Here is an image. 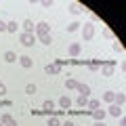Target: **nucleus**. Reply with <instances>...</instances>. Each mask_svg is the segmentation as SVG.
I'll list each match as a JSON object with an SVG mask.
<instances>
[{
	"label": "nucleus",
	"mask_w": 126,
	"mask_h": 126,
	"mask_svg": "<svg viewBox=\"0 0 126 126\" xmlns=\"http://www.w3.org/2000/svg\"><path fill=\"white\" fill-rule=\"evenodd\" d=\"M34 34H36L38 38L46 36V34H50V25H48L46 21H40V23H36V30H34Z\"/></svg>",
	"instance_id": "f257e3e1"
},
{
	"label": "nucleus",
	"mask_w": 126,
	"mask_h": 126,
	"mask_svg": "<svg viewBox=\"0 0 126 126\" xmlns=\"http://www.w3.org/2000/svg\"><path fill=\"white\" fill-rule=\"evenodd\" d=\"M19 42H21L23 46H34L36 34H25V32H21V34H19Z\"/></svg>",
	"instance_id": "f03ea898"
},
{
	"label": "nucleus",
	"mask_w": 126,
	"mask_h": 126,
	"mask_svg": "<svg viewBox=\"0 0 126 126\" xmlns=\"http://www.w3.org/2000/svg\"><path fill=\"white\" fill-rule=\"evenodd\" d=\"M93 36H94V25L93 23H84V25H82V38H84V40H90Z\"/></svg>",
	"instance_id": "7ed1b4c3"
},
{
	"label": "nucleus",
	"mask_w": 126,
	"mask_h": 126,
	"mask_svg": "<svg viewBox=\"0 0 126 126\" xmlns=\"http://www.w3.org/2000/svg\"><path fill=\"white\" fill-rule=\"evenodd\" d=\"M107 113H109V116H113V118H122V116H124V109H122L120 105L111 103V105H109V109H107Z\"/></svg>",
	"instance_id": "20e7f679"
},
{
	"label": "nucleus",
	"mask_w": 126,
	"mask_h": 126,
	"mask_svg": "<svg viewBox=\"0 0 126 126\" xmlns=\"http://www.w3.org/2000/svg\"><path fill=\"white\" fill-rule=\"evenodd\" d=\"M44 72L48 74V76H57V74L61 72V65H57V63H48V65L44 67Z\"/></svg>",
	"instance_id": "39448f33"
},
{
	"label": "nucleus",
	"mask_w": 126,
	"mask_h": 126,
	"mask_svg": "<svg viewBox=\"0 0 126 126\" xmlns=\"http://www.w3.org/2000/svg\"><path fill=\"white\" fill-rule=\"evenodd\" d=\"M113 72H116V63H105L103 67H101V74H103V76H113Z\"/></svg>",
	"instance_id": "423d86ee"
},
{
	"label": "nucleus",
	"mask_w": 126,
	"mask_h": 126,
	"mask_svg": "<svg viewBox=\"0 0 126 126\" xmlns=\"http://www.w3.org/2000/svg\"><path fill=\"white\" fill-rule=\"evenodd\" d=\"M23 32H25V34H34V30H36V25H34V21H32V19H23Z\"/></svg>",
	"instance_id": "0eeeda50"
},
{
	"label": "nucleus",
	"mask_w": 126,
	"mask_h": 126,
	"mask_svg": "<svg viewBox=\"0 0 126 126\" xmlns=\"http://www.w3.org/2000/svg\"><path fill=\"white\" fill-rule=\"evenodd\" d=\"M105 116H107V111H105V109H93V118H94V122H103Z\"/></svg>",
	"instance_id": "6e6552de"
},
{
	"label": "nucleus",
	"mask_w": 126,
	"mask_h": 126,
	"mask_svg": "<svg viewBox=\"0 0 126 126\" xmlns=\"http://www.w3.org/2000/svg\"><path fill=\"white\" fill-rule=\"evenodd\" d=\"M80 50H82V46L78 44V42H74V44H69L67 53H69V57H78V55H80Z\"/></svg>",
	"instance_id": "1a4fd4ad"
},
{
	"label": "nucleus",
	"mask_w": 126,
	"mask_h": 126,
	"mask_svg": "<svg viewBox=\"0 0 126 126\" xmlns=\"http://www.w3.org/2000/svg\"><path fill=\"white\" fill-rule=\"evenodd\" d=\"M59 107H61V109H69V107H72V99H69L67 94H63L61 99H59Z\"/></svg>",
	"instance_id": "9d476101"
},
{
	"label": "nucleus",
	"mask_w": 126,
	"mask_h": 126,
	"mask_svg": "<svg viewBox=\"0 0 126 126\" xmlns=\"http://www.w3.org/2000/svg\"><path fill=\"white\" fill-rule=\"evenodd\" d=\"M19 63H21V67L30 69L32 65H34V61H32V57H27V55H23V57H19Z\"/></svg>",
	"instance_id": "9b49d317"
},
{
	"label": "nucleus",
	"mask_w": 126,
	"mask_h": 126,
	"mask_svg": "<svg viewBox=\"0 0 126 126\" xmlns=\"http://www.w3.org/2000/svg\"><path fill=\"white\" fill-rule=\"evenodd\" d=\"M76 90L82 94V97H88V94H90V86H88V84H80V82H78Z\"/></svg>",
	"instance_id": "f8f14e48"
},
{
	"label": "nucleus",
	"mask_w": 126,
	"mask_h": 126,
	"mask_svg": "<svg viewBox=\"0 0 126 126\" xmlns=\"http://www.w3.org/2000/svg\"><path fill=\"white\" fill-rule=\"evenodd\" d=\"M124 101H126L124 93H116V97H113V103H116V105H120V107H124Z\"/></svg>",
	"instance_id": "ddd939ff"
},
{
	"label": "nucleus",
	"mask_w": 126,
	"mask_h": 126,
	"mask_svg": "<svg viewBox=\"0 0 126 126\" xmlns=\"http://www.w3.org/2000/svg\"><path fill=\"white\" fill-rule=\"evenodd\" d=\"M69 13H72V15H80L82 13V6L78 4V2H69Z\"/></svg>",
	"instance_id": "4468645a"
},
{
	"label": "nucleus",
	"mask_w": 126,
	"mask_h": 126,
	"mask_svg": "<svg viewBox=\"0 0 126 126\" xmlns=\"http://www.w3.org/2000/svg\"><path fill=\"white\" fill-rule=\"evenodd\" d=\"M17 59H19V57L13 53V50H6V53H4V61H6V63H15Z\"/></svg>",
	"instance_id": "2eb2a0df"
},
{
	"label": "nucleus",
	"mask_w": 126,
	"mask_h": 126,
	"mask_svg": "<svg viewBox=\"0 0 126 126\" xmlns=\"http://www.w3.org/2000/svg\"><path fill=\"white\" fill-rule=\"evenodd\" d=\"M80 25H82L80 21H72V23L67 25V32H69V34H74V32H78V30H80Z\"/></svg>",
	"instance_id": "dca6fc26"
},
{
	"label": "nucleus",
	"mask_w": 126,
	"mask_h": 126,
	"mask_svg": "<svg viewBox=\"0 0 126 126\" xmlns=\"http://www.w3.org/2000/svg\"><path fill=\"white\" fill-rule=\"evenodd\" d=\"M113 97H116V93H113V90H107V93L103 94V101L105 103H113Z\"/></svg>",
	"instance_id": "f3484780"
},
{
	"label": "nucleus",
	"mask_w": 126,
	"mask_h": 126,
	"mask_svg": "<svg viewBox=\"0 0 126 126\" xmlns=\"http://www.w3.org/2000/svg\"><path fill=\"white\" fill-rule=\"evenodd\" d=\"M76 105H78V107H84V105H88V97H82V94H80V97L76 99Z\"/></svg>",
	"instance_id": "a211bd4d"
},
{
	"label": "nucleus",
	"mask_w": 126,
	"mask_h": 126,
	"mask_svg": "<svg viewBox=\"0 0 126 126\" xmlns=\"http://www.w3.org/2000/svg\"><path fill=\"white\" fill-rule=\"evenodd\" d=\"M76 86H78V82L74 80V78H69V80L65 82V88H67V90H76Z\"/></svg>",
	"instance_id": "6ab92c4d"
},
{
	"label": "nucleus",
	"mask_w": 126,
	"mask_h": 126,
	"mask_svg": "<svg viewBox=\"0 0 126 126\" xmlns=\"http://www.w3.org/2000/svg\"><path fill=\"white\" fill-rule=\"evenodd\" d=\"M111 48H113V53H120V55L124 53V46H122V44H120V42H118V40H116V42H113V44H111Z\"/></svg>",
	"instance_id": "aec40b11"
},
{
	"label": "nucleus",
	"mask_w": 126,
	"mask_h": 126,
	"mask_svg": "<svg viewBox=\"0 0 126 126\" xmlns=\"http://www.w3.org/2000/svg\"><path fill=\"white\" fill-rule=\"evenodd\" d=\"M6 32L15 34V32H17V21H9V23H6Z\"/></svg>",
	"instance_id": "412c9836"
},
{
	"label": "nucleus",
	"mask_w": 126,
	"mask_h": 126,
	"mask_svg": "<svg viewBox=\"0 0 126 126\" xmlns=\"http://www.w3.org/2000/svg\"><path fill=\"white\" fill-rule=\"evenodd\" d=\"M42 109H44V111H53L55 103H53V101H44V103H42Z\"/></svg>",
	"instance_id": "4be33fe9"
},
{
	"label": "nucleus",
	"mask_w": 126,
	"mask_h": 126,
	"mask_svg": "<svg viewBox=\"0 0 126 126\" xmlns=\"http://www.w3.org/2000/svg\"><path fill=\"white\" fill-rule=\"evenodd\" d=\"M40 42H42V44H46V46H48L50 42H53V36H50V34H46V36H42V38H40Z\"/></svg>",
	"instance_id": "5701e85b"
},
{
	"label": "nucleus",
	"mask_w": 126,
	"mask_h": 126,
	"mask_svg": "<svg viewBox=\"0 0 126 126\" xmlns=\"http://www.w3.org/2000/svg\"><path fill=\"white\" fill-rule=\"evenodd\" d=\"M103 38H107V40H113V32L105 27V30H103Z\"/></svg>",
	"instance_id": "b1692460"
},
{
	"label": "nucleus",
	"mask_w": 126,
	"mask_h": 126,
	"mask_svg": "<svg viewBox=\"0 0 126 126\" xmlns=\"http://www.w3.org/2000/svg\"><path fill=\"white\" fill-rule=\"evenodd\" d=\"M11 120H13V116H11V113H4V116L0 118V122H2V124H9Z\"/></svg>",
	"instance_id": "393cba45"
},
{
	"label": "nucleus",
	"mask_w": 126,
	"mask_h": 126,
	"mask_svg": "<svg viewBox=\"0 0 126 126\" xmlns=\"http://www.w3.org/2000/svg\"><path fill=\"white\" fill-rule=\"evenodd\" d=\"M25 93L27 94H36V86H34V84H27L25 86Z\"/></svg>",
	"instance_id": "a878e982"
},
{
	"label": "nucleus",
	"mask_w": 126,
	"mask_h": 126,
	"mask_svg": "<svg viewBox=\"0 0 126 126\" xmlns=\"http://www.w3.org/2000/svg\"><path fill=\"white\" fill-rule=\"evenodd\" d=\"M48 126H61V120H59V118H50V120H48Z\"/></svg>",
	"instance_id": "bb28decb"
},
{
	"label": "nucleus",
	"mask_w": 126,
	"mask_h": 126,
	"mask_svg": "<svg viewBox=\"0 0 126 126\" xmlns=\"http://www.w3.org/2000/svg\"><path fill=\"white\" fill-rule=\"evenodd\" d=\"M88 107H90V109H99V101H97V99L88 101Z\"/></svg>",
	"instance_id": "cd10ccee"
},
{
	"label": "nucleus",
	"mask_w": 126,
	"mask_h": 126,
	"mask_svg": "<svg viewBox=\"0 0 126 126\" xmlns=\"http://www.w3.org/2000/svg\"><path fill=\"white\" fill-rule=\"evenodd\" d=\"M88 69H90V72H99V65H97V63H90Z\"/></svg>",
	"instance_id": "c85d7f7f"
},
{
	"label": "nucleus",
	"mask_w": 126,
	"mask_h": 126,
	"mask_svg": "<svg viewBox=\"0 0 126 126\" xmlns=\"http://www.w3.org/2000/svg\"><path fill=\"white\" fill-rule=\"evenodd\" d=\"M2 32H6V21H2V19H0V34H2Z\"/></svg>",
	"instance_id": "c756f323"
},
{
	"label": "nucleus",
	"mask_w": 126,
	"mask_h": 126,
	"mask_svg": "<svg viewBox=\"0 0 126 126\" xmlns=\"http://www.w3.org/2000/svg\"><path fill=\"white\" fill-rule=\"evenodd\" d=\"M2 94H6V86L0 82V97H2Z\"/></svg>",
	"instance_id": "7c9ffc66"
},
{
	"label": "nucleus",
	"mask_w": 126,
	"mask_h": 126,
	"mask_svg": "<svg viewBox=\"0 0 126 126\" xmlns=\"http://www.w3.org/2000/svg\"><path fill=\"white\" fill-rule=\"evenodd\" d=\"M42 6H44V9H50V6H53V2H50V0H44V2H42Z\"/></svg>",
	"instance_id": "2f4dec72"
},
{
	"label": "nucleus",
	"mask_w": 126,
	"mask_h": 126,
	"mask_svg": "<svg viewBox=\"0 0 126 126\" xmlns=\"http://www.w3.org/2000/svg\"><path fill=\"white\" fill-rule=\"evenodd\" d=\"M118 126H126V120H124V116H122V118H118Z\"/></svg>",
	"instance_id": "473e14b6"
},
{
	"label": "nucleus",
	"mask_w": 126,
	"mask_h": 126,
	"mask_svg": "<svg viewBox=\"0 0 126 126\" xmlns=\"http://www.w3.org/2000/svg\"><path fill=\"white\" fill-rule=\"evenodd\" d=\"M61 126H76V124H74V122H72V120H65V122H63V124H61Z\"/></svg>",
	"instance_id": "72a5a7b5"
},
{
	"label": "nucleus",
	"mask_w": 126,
	"mask_h": 126,
	"mask_svg": "<svg viewBox=\"0 0 126 126\" xmlns=\"http://www.w3.org/2000/svg\"><path fill=\"white\" fill-rule=\"evenodd\" d=\"M4 126H19V124H17V122H15V120H11L9 124H4Z\"/></svg>",
	"instance_id": "f704fd0d"
},
{
	"label": "nucleus",
	"mask_w": 126,
	"mask_h": 126,
	"mask_svg": "<svg viewBox=\"0 0 126 126\" xmlns=\"http://www.w3.org/2000/svg\"><path fill=\"white\" fill-rule=\"evenodd\" d=\"M94 126H105V122H94Z\"/></svg>",
	"instance_id": "c9c22d12"
},
{
	"label": "nucleus",
	"mask_w": 126,
	"mask_h": 126,
	"mask_svg": "<svg viewBox=\"0 0 126 126\" xmlns=\"http://www.w3.org/2000/svg\"><path fill=\"white\" fill-rule=\"evenodd\" d=\"M0 126H4V124H2V122H0Z\"/></svg>",
	"instance_id": "e433bc0d"
}]
</instances>
